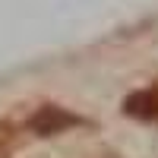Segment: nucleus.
Here are the masks:
<instances>
[{"instance_id": "f257e3e1", "label": "nucleus", "mask_w": 158, "mask_h": 158, "mask_svg": "<svg viewBox=\"0 0 158 158\" xmlns=\"http://www.w3.org/2000/svg\"><path fill=\"white\" fill-rule=\"evenodd\" d=\"M73 123H76V117L67 114L63 108H54V104L41 108V111L29 120V127L35 130V133H41V136H54V133H60V130H67V127H73Z\"/></svg>"}, {"instance_id": "f03ea898", "label": "nucleus", "mask_w": 158, "mask_h": 158, "mask_svg": "<svg viewBox=\"0 0 158 158\" xmlns=\"http://www.w3.org/2000/svg\"><path fill=\"white\" fill-rule=\"evenodd\" d=\"M123 108H127V114H133V117H155L158 114V89H146V92L130 95Z\"/></svg>"}]
</instances>
